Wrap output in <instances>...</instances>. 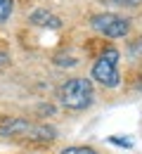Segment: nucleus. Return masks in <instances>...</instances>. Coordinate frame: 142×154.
<instances>
[{
  "mask_svg": "<svg viewBox=\"0 0 142 154\" xmlns=\"http://www.w3.org/2000/svg\"><path fill=\"white\" fill-rule=\"evenodd\" d=\"M95 100V90H92V81L83 76H74L69 81H64L59 88V102L64 109L71 112H83L92 104Z\"/></svg>",
  "mask_w": 142,
  "mask_h": 154,
  "instance_id": "f257e3e1",
  "label": "nucleus"
},
{
  "mask_svg": "<svg viewBox=\"0 0 142 154\" xmlns=\"http://www.w3.org/2000/svg\"><path fill=\"white\" fill-rule=\"evenodd\" d=\"M119 57H121V52H119L116 48H107L100 57H97V62L92 64L90 78H95V81H97L100 85H104V88H116V85H121Z\"/></svg>",
  "mask_w": 142,
  "mask_h": 154,
  "instance_id": "f03ea898",
  "label": "nucleus"
},
{
  "mask_svg": "<svg viewBox=\"0 0 142 154\" xmlns=\"http://www.w3.org/2000/svg\"><path fill=\"white\" fill-rule=\"evenodd\" d=\"M90 26H92V31H97L100 36H107V38H123V36L130 33V19L121 17V14H114V12L92 14Z\"/></svg>",
  "mask_w": 142,
  "mask_h": 154,
  "instance_id": "7ed1b4c3",
  "label": "nucleus"
},
{
  "mask_svg": "<svg viewBox=\"0 0 142 154\" xmlns=\"http://www.w3.org/2000/svg\"><path fill=\"white\" fill-rule=\"evenodd\" d=\"M33 123H29L26 119L21 116H10L0 123V135L2 137H29L31 135Z\"/></svg>",
  "mask_w": 142,
  "mask_h": 154,
  "instance_id": "20e7f679",
  "label": "nucleus"
},
{
  "mask_svg": "<svg viewBox=\"0 0 142 154\" xmlns=\"http://www.w3.org/2000/svg\"><path fill=\"white\" fill-rule=\"evenodd\" d=\"M29 21H31L33 26H43V29H59L62 26V19L57 14L47 12V10H33V12L29 14Z\"/></svg>",
  "mask_w": 142,
  "mask_h": 154,
  "instance_id": "39448f33",
  "label": "nucleus"
},
{
  "mask_svg": "<svg viewBox=\"0 0 142 154\" xmlns=\"http://www.w3.org/2000/svg\"><path fill=\"white\" fill-rule=\"evenodd\" d=\"M12 12H14V0H0V24L10 19Z\"/></svg>",
  "mask_w": 142,
  "mask_h": 154,
  "instance_id": "423d86ee",
  "label": "nucleus"
},
{
  "mask_svg": "<svg viewBox=\"0 0 142 154\" xmlns=\"http://www.w3.org/2000/svg\"><path fill=\"white\" fill-rule=\"evenodd\" d=\"M59 154H97L92 147H85V145H74V147H66Z\"/></svg>",
  "mask_w": 142,
  "mask_h": 154,
  "instance_id": "0eeeda50",
  "label": "nucleus"
},
{
  "mask_svg": "<svg viewBox=\"0 0 142 154\" xmlns=\"http://www.w3.org/2000/svg\"><path fill=\"white\" fill-rule=\"evenodd\" d=\"M102 2H107V5H116V7H135V5H140L142 0H102Z\"/></svg>",
  "mask_w": 142,
  "mask_h": 154,
  "instance_id": "6e6552de",
  "label": "nucleus"
},
{
  "mask_svg": "<svg viewBox=\"0 0 142 154\" xmlns=\"http://www.w3.org/2000/svg\"><path fill=\"white\" fill-rule=\"evenodd\" d=\"M109 142H114V145H119V147H133V142L130 140H125V137H109Z\"/></svg>",
  "mask_w": 142,
  "mask_h": 154,
  "instance_id": "1a4fd4ad",
  "label": "nucleus"
},
{
  "mask_svg": "<svg viewBox=\"0 0 142 154\" xmlns=\"http://www.w3.org/2000/svg\"><path fill=\"white\" fill-rule=\"evenodd\" d=\"M5 59H7V52H0V64H2Z\"/></svg>",
  "mask_w": 142,
  "mask_h": 154,
  "instance_id": "9d476101",
  "label": "nucleus"
}]
</instances>
